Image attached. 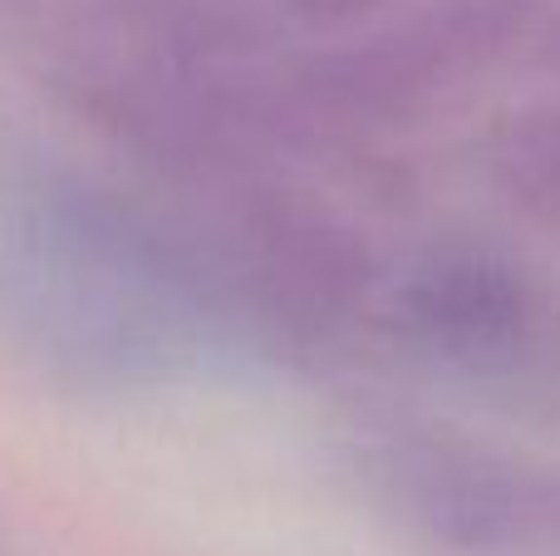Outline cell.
I'll use <instances>...</instances> for the list:
<instances>
[{
    "label": "cell",
    "instance_id": "obj_1",
    "mask_svg": "<svg viewBox=\"0 0 560 556\" xmlns=\"http://www.w3.org/2000/svg\"><path fill=\"white\" fill-rule=\"evenodd\" d=\"M0 301L49 345L79 360H143L173 350L177 311L163 271L104 217L69 197L5 202L0 212Z\"/></svg>",
    "mask_w": 560,
    "mask_h": 556
}]
</instances>
